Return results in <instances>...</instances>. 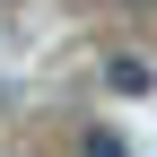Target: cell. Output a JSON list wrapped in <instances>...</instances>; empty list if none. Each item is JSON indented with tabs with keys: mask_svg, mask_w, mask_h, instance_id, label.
<instances>
[{
	"mask_svg": "<svg viewBox=\"0 0 157 157\" xmlns=\"http://www.w3.org/2000/svg\"><path fill=\"white\" fill-rule=\"evenodd\" d=\"M78 157H131V148H122V131H105V122H78Z\"/></svg>",
	"mask_w": 157,
	"mask_h": 157,
	"instance_id": "obj_2",
	"label": "cell"
},
{
	"mask_svg": "<svg viewBox=\"0 0 157 157\" xmlns=\"http://www.w3.org/2000/svg\"><path fill=\"white\" fill-rule=\"evenodd\" d=\"M105 87H113V96H148V87H157V70L140 61V52H113V61H105Z\"/></svg>",
	"mask_w": 157,
	"mask_h": 157,
	"instance_id": "obj_1",
	"label": "cell"
}]
</instances>
